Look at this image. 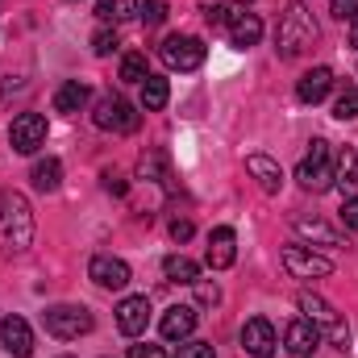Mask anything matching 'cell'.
<instances>
[{"mask_svg": "<svg viewBox=\"0 0 358 358\" xmlns=\"http://www.w3.org/2000/svg\"><path fill=\"white\" fill-rule=\"evenodd\" d=\"M350 42H355V46H358V17H355V21H350Z\"/></svg>", "mask_w": 358, "mask_h": 358, "instance_id": "40", "label": "cell"}, {"mask_svg": "<svg viewBox=\"0 0 358 358\" xmlns=\"http://www.w3.org/2000/svg\"><path fill=\"white\" fill-rule=\"evenodd\" d=\"M283 346H287L296 358L317 355V346H321V329H317L308 317H300V321H292V325L283 329Z\"/></svg>", "mask_w": 358, "mask_h": 358, "instance_id": "14", "label": "cell"}, {"mask_svg": "<svg viewBox=\"0 0 358 358\" xmlns=\"http://www.w3.org/2000/svg\"><path fill=\"white\" fill-rule=\"evenodd\" d=\"M63 358H67V355H63Z\"/></svg>", "mask_w": 358, "mask_h": 358, "instance_id": "42", "label": "cell"}, {"mask_svg": "<svg viewBox=\"0 0 358 358\" xmlns=\"http://www.w3.org/2000/svg\"><path fill=\"white\" fill-rule=\"evenodd\" d=\"M192 287H196L200 304H217V300H221V287H217V283H208V279H196Z\"/></svg>", "mask_w": 358, "mask_h": 358, "instance_id": "33", "label": "cell"}, {"mask_svg": "<svg viewBox=\"0 0 358 358\" xmlns=\"http://www.w3.org/2000/svg\"><path fill=\"white\" fill-rule=\"evenodd\" d=\"M204 17H208V25H217V29H225V25H229V17H234V13H229V8H221V4H213V8H208V13H204Z\"/></svg>", "mask_w": 358, "mask_h": 358, "instance_id": "36", "label": "cell"}, {"mask_svg": "<svg viewBox=\"0 0 358 358\" xmlns=\"http://www.w3.org/2000/svg\"><path fill=\"white\" fill-rule=\"evenodd\" d=\"M171 238H176V242H187V238H192V221H187V217L171 221Z\"/></svg>", "mask_w": 358, "mask_h": 358, "instance_id": "38", "label": "cell"}, {"mask_svg": "<svg viewBox=\"0 0 358 358\" xmlns=\"http://www.w3.org/2000/svg\"><path fill=\"white\" fill-rule=\"evenodd\" d=\"M300 313L321 329V334H329V342L338 346V350H346L350 346V329H346V321L338 317V308L329 304V300H321V296H313V292H300Z\"/></svg>", "mask_w": 358, "mask_h": 358, "instance_id": "4", "label": "cell"}, {"mask_svg": "<svg viewBox=\"0 0 358 358\" xmlns=\"http://www.w3.org/2000/svg\"><path fill=\"white\" fill-rule=\"evenodd\" d=\"M334 117L338 121H355L358 117V88H342L334 100Z\"/></svg>", "mask_w": 358, "mask_h": 358, "instance_id": "28", "label": "cell"}, {"mask_svg": "<svg viewBox=\"0 0 358 358\" xmlns=\"http://www.w3.org/2000/svg\"><path fill=\"white\" fill-rule=\"evenodd\" d=\"M92 50H96V55H113V50H117V34L96 29V34H92Z\"/></svg>", "mask_w": 358, "mask_h": 358, "instance_id": "32", "label": "cell"}, {"mask_svg": "<svg viewBox=\"0 0 358 358\" xmlns=\"http://www.w3.org/2000/svg\"><path fill=\"white\" fill-rule=\"evenodd\" d=\"M234 259H238V234H234L229 225H217V229L208 234L204 263H208L213 271H225V267H234Z\"/></svg>", "mask_w": 358, "mask_h": 358, "instance_id": "12", "label": "cell"}, {"mask_svg": "<svg viewBox=\"0 0 358 358\" xmlns=\"http://www.w3.org/2000/svg\"><path fill=\"white\" fill-rule=\"evenodd\" d=\"M159 55H163V63H167L171 71H196V67L204 63L208 46H204L200 38H192V34H171Z\"/></svg>", "mask_w": 358, "mask_h": 358, "instance_id": "6", "label": "cell"}, {"mask_svg": "<svg viewBox=\"0 0 358 358\" xmlns=\"http://www.w3.org/2000/svg\"><path fill=\"white\" fill-rule=\"evenodd\" d=\"M275 346H279V338H275V325L267 317H250L242 325V350L250 358H275Z\"/></svg>", "mask_w": 358, "mask_h": 358, "instance_id": "9", "label": "cell"}, {"mask_svg": "<svg viewBox=\"0 0 358 358\" xmlns=\"http://www.w3.org/2000/svg\"><path fill=\"white\" fill-rule=\"evenodd\" d=\"M163 271H167V279H176V283H196V279H200V267H196L192 259H183V255H171V259L163 263Z\"/></svg>", "mask_w": 358, "mask_h": 358, "instance_id": "25", "label": "cell"}, {"mask_svg": "<svg viewBox=\"0 0 358 358\" xmlns=\"http://www.w3.org/2000/svg\"><path fill=\"white\" fill-rule=\"evenodd\" d=\"M29 179H34L38 192H55V187L63 183V163H59V159H38L34 171H29Z\"/></svg>", "mask_w": 358, "mask_h": 358, "instance_id": "23", "label": "cell"}, {"mask_svg": "<svg viewBox=\"0 0 358 358\" xmlns=\"http://www.w3.org/2000/svg\"><path fill=\"white\" fill-rule=\"evenodd\" d=\"M246 171L259 179V187H263V192H279V183H283L279 163H275V159H267V155H250V159H246Z\"/></svg>", "mask_w": 358, "mask_h": 358, "instance_id": "20", "label": "cell"}, {"mask_svg": "<svg viewBox=\"0 0 358 358\" xmlns=\"http://www.w3.org/2000/svg\"><path fill=\"white\" fill-rule=\"evenodd\" d=\"M129 358H167V355H163V346L146 342V346H129Z\"/></svg>", "mask_w": 358, "mask_h": 358, "instance_id": "37", "label": "cell"}, {"mask_svg": "<svg viewBox=\"0 0 358 358\" xmlns=\"http://www.w3.org/2000/svg\"><path fill=\"white\" fill-rule=\"evenodd\" d=\"M42 325H46V334L50 338H59V342H76V338H84L92 334V313L84 304H55V308H46L42 313Z\"/></svg>", "mask_w": 358, "mask_h": 358, "instance_id": "3", "label": "cell"}, {"mask_svg": "<svg viewBox=\"0 0 358 358\" xmlns=\"http://www.w3.org/2000/svg\"><path fill=\"white\" fill-rule=\"evenodd\" d=\"M176 358H217L208 342H179V355Z\"/></svg>", "mask_w": 358, "mask_h": 358, "instance_id": "31", "label": "cell"}, {"mask_svg": "<svg viewBox=\"0 0 358 358\" xmlns=\"http://www.w3.org/2000/svg\"><path fill=\"white\" fill-rule=\"evenodd\" d=\"M329 88H334V71H329V67H313V71L300 76L296 96H300V104H321V100L329 96Z\"/></svg>", "mask_w": 358, "mask_h": 358, "instance_id": "15", "label": "cell"}, {"mask_svg": "<svg viewBox=\"0 0 358 358\" xmlns=\"http://www.w3.org/2000/svg\"><path fill=\"white\" fill-rule=\"evenodd\" d=\"M238 4H250V0H238Z\"/></svg>", "mask_w": 358, "mask_h": 358, "instance_id": "41", "label": "cell"}, {"mask_svg": "<svg viewBox=\"0 0 358 358\" xmlns=\"http://www.w3.org/2000/svg\"><path fill=\"white\" fill-rule=\"evenodd\" d=\"M88 275L100 283V287L121 292V287L129 283V263H125V259H113V255H96V259L88 263Z\"/></svg>", "mask_w": 358, "mask_h": 358, "instance_id": "13", "label": "cell"}, {"mask_svg": "<svg viewBox=\"0 0 358 358\" xmlns=\"http://www.w3.org/2000/svg\"><path fill=\"white\" fill-rule=\"evenodd\" d=\"M104 187H108L113 196H125V179L117 176V171H104Z\"/></svg>", "mask_w": 358, "mask_h": 358, "instance_id": "39", "label": "cell"}, {"mask_svg": "<svg viewBox=\"0 0 358 358\" xmlns=\"http://www.w3.org/2000/svg\"><path fill=\"white\" fill-rule=\"evenodd\" d=\"M313 42H317V21H313L308 4L292 0V4H287V13L279 17V29H275V50H279V59H296V55H304Z\"/></svg>", "mask_w": 358, "mask_h": 358, "instance_id": "2", "label": "cell"}, {"mask_svg": "<svg viewBox=\"0 0 358 358\" xmlns=\"http://www.w3.org/2000/svg\"><path fill=\"white\" fill-rule=\"evenodd\" d=\"M296 234L308 238V242H317V246H342V234L329 229L321 217H296Z\"/></svg>", "mask_w": 358, "mask_h": 358, "instance_id": "19", "label": "cell"}, {"mask_svg": "<svg viewBox=\"0 0 358 358\" xmlns=\"http://www.w3.org/2000/svg\"><path fill=\"white\" fill-rule=\"evenodd\" d=\"M8 142L17 155H34L42 142H46V117L42 113H21L13 125H8Z\"/></svg>", "mask_w": 358, "mask_h": 358, "instance_id": "8", "label": "cell"}, {"mask_svg": "<svg viewBox=\"0 0 358 358\" xmlns=\"http://www.w3.org/2000/svg\"><path fill=\"white\" fill-rule=\"evenodd\" d=\"M146 325H150V300L146 296H125L117 304V329L125 338H138V334H146Z\"/></svg>", "mask_w": 358, "mask_h": 358, "instance_id": "11", "label": "cell"}, {"mask_svg": "<svg viewBox=\"0 0 358 358\" xmlns=\"http://www.w3.org/2000/svg\"><path fill=\"white\" fill-rule=\"evenodd\" d=\"M296 179H300V187L304 192H329L334 187V167H329V159H304L300 167H296Z\"/></svg>", "mask_w": 358, "mask_h": 358, "instance_id": "16", "label": "cell"}, {"mask_svg": "<svg viewBox=\"0 0 358 358\" xmlns=\"http://www.w3.org/2000/svg\"><path fill=\"white\" fill-rule=\"evenodd\" d=\"M96 13L104 21H129L138 13V0H96Z\"/></svg>", "mask_w": 358, "mask_h": 358, "instance_id": "26", "label": "cell"}, {"mask_svg": "<svg viewBox=\"0 0 358 358\" xmlns=\"http://www.w3.org/2000/svg\"><path fill=\"white\" fill-rule=\"evenodd\" d=\"M146 76H150V71H146V55H138V50H134V55H125V59H121V80H125V84H142Z\"/></svg>", "mask_w": 358, "mask_h": 358, "instance_id": "27", "label": "cell"}, {"mask_svg": "<svg viewBox=\"0 0 358 358\" xmlns=\"http://www.w3.org/2000/svg\"><path fill=\"white\" fill-rule=\"evenodd\" d=\"M192 329H196V308H187V304L167 308V317H163V338L167 342H187Z\"/></svg>", "mask_w": 358, "mask_h": 358, "instance_id": "17", "label": "cell"}, {"mask_svg": "<svg viewBox=\"0 0 358 358\" xmlns=\"http://www.w3.org/2000/svg\"><path fill=\"white\" fill-rule=\"evenodd\" d=\"M342 225H346V229H358V196H350V200L342 204Z\"/></svg>", "mask_w": 358, "mask_h": 358, "instance_id": "35", "label": "cell"}, {"mask_svg": "<svg viewBox=\"0 0 358 358\" xmlns=\"http://www.w3.org/2000/svg\"><path fill=\"white\" fill-rule=\"evenodd\" d=\"M138 13H142L146 25H163V21H167V0H146Z\"/></svg>", "mask_w": 358, "mask_h": 358, "instance_id": "30", "label": "cell"}, {"mask_svg": "<svg viewBox=\"0 0 358 358\" xmlns=\"http://www.w3.org/2000/svg\"><path fill=\"white\" fill-rule=\"evenodd\" d=\"M0 346L13 358H29L34 355V329L25 317H0Z\"/></svg>", "mask_w": 358, "mask_h": 358, "instance_id": "10", "label": "cell"}, {"mask_svg": "<svg viewBox=\"0 0 358 358\" xmlns=\"http://www.w3.org/2000/svg\"><path fill=\"white\" fill-rule=\"evenodd\" d=\"M334 17H338V21H355L358 17V0H334Z\"/></svg>", "mask_w": 358, "mask_h": 358, "instance_id": "34", "label": "cell"}, {"mask_svg": "<svg viewBox=\"0 0 358 358\" xmlns=\"http://www.w3.org/2000/svg\"><path fill=\"white\" fill-rule=\"evenodd\" d=\"M283 267L292 271L296 279H325L329 271H334V263L325 259V255H317L313 246H283Z\"/></svg>", "mask_w": 358, "mask_h": 358, "instance_id": "7", "label": "cell"}, {"mask_svg": "<svg viewBox=\"0 0 358 358\" xmlns=\"http://www.w3.org/2000/svg\"><path fill=\"white\" fill-rule=\"evenodd\" d=\"M225 34H229L234 46H255V42L263 38V21H259L255 13H234L229 25H225Z\"/></svg>", "mask_w": 358, "mask_h": 358, "instance_id": "18", "label": "cell"}, {"mask_svg": "<svg viewBox=\"0 0 358 358\" xmlns=\"http://www.w3.org/2000/svg\"><path fill=\"white\" fill-rule=\"evenodd\" d=\"M167 96H171V88H167L163 76H146V80H142V108H146V113H159V108L167 104Z\"/></svg>", "mask_w": 358, "mask_h": 358, "instance_id": "24", "label": "cell"}, {"mask_svg": "<svg viewBox=\"0 0 358 358\" xmlns=\"http://www.w3.org/2000/svg\"><path fill=\"white\" fill-rule=\"evenodd\" d=\"M34 242V208L21 192H0V250L21 255Z\"/></svg>", "mask_w": 358, "mask_h": 358, "instance_id": "1", "label": "cell"}, {"mask_svg": "<svg viewBox=\"0 0 358 358\" xmlns=\"http://www.w3.org/2000/svg\"><path fill=\"white\" fill-rule=\"evenodd\" d=\"M138 176L142 179H167V171H163V155L159 150H150V155H142V163H138Z\"/></svg>", "mask_w": 358, "mask_h": 358, "instance_id": "29", "label": "cell"}, {"mask_svg": "<svg viewBox=\"0 0 358 358\" xmlns=\"http://www.w3.org/2000/svg\"><path fill=\"white\" fill-rule=\"evenodd\" d=\"M92 121H96L100 129H113V134H134V129L142 125L138 108H134L129 100H121V96H100V100H96Z\"/></svg>", "mask_w": 358, "mask_h": 358, "instance_id": "5", "label": "cell"}, {"mask_svg": "<svg viewBox=\"0 0 358 358\" xmlns=\"http://www.w3.org/2000/svg\"><path fill=\"white\" fill-rule=\"evenodd\" d=\"M334 183H338V187H346V192H355V187H358V150H355V146H342V150H338Z\"/></svg>", "mask_w": 358, "mask_h": 358, "instance_id": "22", "label": "cell"}, {"mask_svg": "<svg viewBox=\"0 0 358 358\" xmlns=\"http://www.w3.org/2000/svg\"><path fill=\"white\" fill-rule=\"evenodd\" d=\"M88 84H80V80H67V84H59L55 92V113H80L84 104H88Z\"/></svg>", "mask_w": 358, "mask_h": 358, "instance_id": "21", "label": "cell"}]
</instances>
